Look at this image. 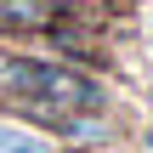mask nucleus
Here are the masks:
<instances>
[{
    "label": "nucleus",
    "mask_w": 153,
    "mask_h": 153,
    "mask_svg": "<svg viewBox=\"0 0 153 153\" xmlns=\"http://www.w3.org/2000/svg\"><path fill=\"white\" fill-rule=\"evenodd\" d=\"M0 153H51V142H40V136H23V131H11V125H0Z\"/></svg>",
    "instance_id": "2"
},
{
    "label": "nucleus",
    "mask_w": 153,
    "mask_h": 153,
    "mask_svg": "<svg viewBox=\"0 0 153 153\" xmlns=\"http://www.w3.org/2000/svg\"><path fill=\"white\" fill-rule=\"evenodd\" d=\"M0 85H6V97L51 102L62 114H97L108 102V91L85 68H68V62H51V57H6L0 62Z\"/></svg>",
    "instance_id": "1"
}]
</instances>
